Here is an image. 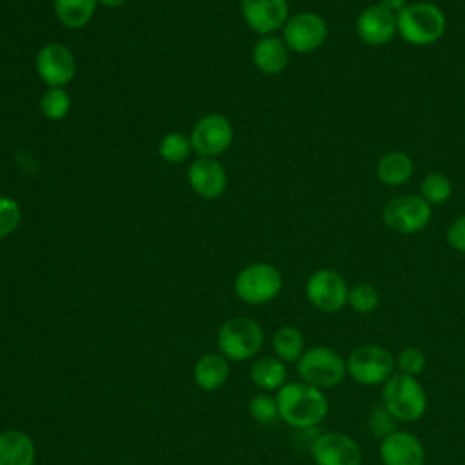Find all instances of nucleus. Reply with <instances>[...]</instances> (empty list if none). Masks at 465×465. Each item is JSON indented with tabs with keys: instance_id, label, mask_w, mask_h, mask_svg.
<instances>
[{
	"instance_id": "22",
	"label": "nucleus",
	"mask_w": 465,
	"mask_h": 465,
	"mask_svg": "<svg viewBox=\"0 0 465 465\" xmlns=\"http://www.w3.org/2000/svg\"><path fill=\"white\" fill-rule=\"evenodd\" d=\"M376 174H378V180L381 183L391 185V187H398L412 176V160L401 151L387 153L380 158L378 167H376Z\"/></svg>"
},
{
	"instance_id": "4",
	"label": "nucleus",
	"mask_w": 465,
	"mask_h": 465,
	"mask_svg": "<svg viewBox=\"0 0 465 465\" xmlns=\"http://www.w3.org/2000/svg\"><path fill=\"white\" fill-rule=\"evenodd\" d=\"M263 345L262 325L249 316H234L225 320L216 332V347L231 361H245L252 358Z\"/></svg>"
},
{
	"instance_id": "10",
	"label": "nucleus",
	"mask_w": 465,
	"mask_h": 465,
	"mask_svg": "<svg viewBox=\"0 0 465 465\" xmlns=\"http://www.w3.org/2000/svg\"><path fill=\"white\" fill-rule=\"evenodd\" d=\"M327 24L316 13L292 15L283 25V42L294 53H312L327 38Z\"/></svg>"
},
{
	"instance_id": "19",
	"label": "nucleus",
	"mask_w": 465,
	"mask_h": 465,
	"mask_svg": "<svg viewBox=\"0 0 465 465\" xmlns=\"http://www.w3.org/2000/svg\"><path fill=\"white\" fill-rule=\"evenodd\" d=\"M229 378V360L220 352H209L198 358L193 369V380L196 387L207 392H214L225 385Z\"/></svg>"
},
{
	"instance_id": "32",
	"label": "nucleus",
	"mask_w": 465,
	"mask_h": 465,
	"mask_svg": "<svg viewBox=\"0 0 465 465\" xmlns=\"http://www.w3.org/2000/svg\"><path fill=\"white\" fill-rule=\"evenodd\" d=\"M369 429L374 438H387L391 432H394L392 414L383 405L374 407L369 414Z\"/></svg>"
},
{
	"instance_id": "12",
	"label": "nucleus",
	"mask_w": 465,
	"mask_h": 465,
	"mask_svg": "<svg viewBox=\"0 0 465 465\" xmlns=\"http://www.w3.org/2000/svg\"><path fill=\"white\" fill-rule=\"evenodd\" d=\"M312 460L316 465H361L360 445L343 432H323L312 441Z\"/></svg>"
},
{
	"instance_id": "15",
	"label": "nucleus",
	"mask_w": 465,
	"mask_h": 465,
	"mask_svg": "<svg viewBox=\"0 0 465 465\" xmlns=\"http://www.w3.org/2000/svg\"><path fill=\"white\" fill-rule=\"evenodd\" d=\"M356 33L369 45H383L396 33V15L380 4L369 5L356 18Z\"/></svg>"
},
{
	"instance_id": "30",
	"label": "nucleus",
	"mask_w": 465,
	"mask_h": 465,
	"mask_svg": "<svg viewBox=\"0 0 465 465\" xmlns=\"http://www.w3.org/2000/svg\"><path fill=\"white\" fill-rule=\"evenodd\" d=\"M20 218V205L7 196H0V238L11 234L18 227Z\"/></svg>"
},
{
	"instance_id": "13",
	"label": "nucleus",
	"mask_w": 465,
	"mask_h": 465,
	"mask_svg": "<svg viewBox=\"0 0 465 465\" xmlns=\"http://www.w3.org/2000/svg\"><path fill=\"white\" fill-rule=\"evenodd\" d=\"M36 73L49 87H62L74 76L76 65L71 51L62 44H45L36 54Z\"/></svg>"
},
{
	"instance_id": "20",
	"label": "nucleus",
	"mask_w": 465,
	"mask_h": 465,
	"mask_svg": "<svg viewBox=\"0 0 465 465\" xmlns=\"http://www.w3.org/2000/svg\"><path fill=\"white\" fill-rule=\"evenodd\" d=\"M254 65L265 74H278L287 67L289 47L278 36H263L252 49Z\"/></svg>"
},
{
	"instance_id": "14",
	"label": "nucleus",
	"mask_w": 465,
	"mask_h": 465,
	"mask_svg": "<svg viewBox=\"0 0 465 465\" xmlns=\"http://www.w3.org/2000/svg\"><path fill=\"white\" fill-rule=\"evenodd\" d=\"M240 9L245 24L260 35H269L289 20L287 0H240Z\"/></svg>"
},
{
	"instance_id": "11",
	"label": "nucleus",
	"mask_w": 465,
	"mask_h": 465,
	"mask_svg": "<svg viewBox=\"0 0 465 465\" xmlns=\"http://www.w3.org/2000/svg\"><path fill=\"white\" fill-rule=\"evenodd\" d=\"M191 147L207 158L222 154L232 142L231 122L222 114H207L194 125L191 136Z\"/></svg>"
},
{
	"instance_id": "7",
	"label": "nucleus",
	"mask_w": 465,
	"mask_h": 465,
	"mask_svg": "<svg viewBox=\"0 0 465 465\" xmlns=\"http://www.w3.org/2000/svg\"><path fill=\"white\" fill-rule=\"evenodd\" d=\"M347 363L349 376L360 385L385 383L394 371L392 354L380 345H360L351 354Z\"/></svg>"
},
{
	"instance_id": "17",
	"label": "nucleus",
	"mask_w": 465,
	"mask_h": 465,
	"mask_svg": "<svg viewBox=\"0 0 465 465\" xmlns=\"http://www.w3.org/2000/svg\"><path fill=\"white\" fill-rule=\"evenodd\" d=\"M189 183L196 194L213 200L222 196L227 185V176L220 162L214 158L200 156L189 167Z\"/></svg>"
},
{
	"instance_id": "9",
	"label": "nucleus",
	"mask_w": 465,
	"mask_h": 465,
	"mask_svg": "<svg viewBox=\"0 0 465 465\" xmlns=\"http://www.w3.org/2000/svg\"><path fill=\"white\" fill-rule=\"evenodd\" d=\"M309 302L322 312H338L347 305L349 289L341 274L331 269H318L305 283Z\"/></svg>"
},
{
	"instance_id": "18",
	"label": "nucleus",
	"mask_w": 465,
	"mask_h": 465,
	"mask_svg": "<svg viewBox=\"0 0 465 465\" xmlns=\"http://www.w3.org/2000/svg\"><path fill=\"white\" fill-rule=\"evenodd\" d=\"M36 447L33 438L18 429L0 432V465H35Z\"/></svg>"
},
{
	"instance_id": "27",
	"label": "nucleus",
	"mask_w": 465,
	"mask_h": 465,
	"mask_svg": "<svg viewBox=\"0 0 465 465\" xmlns=\"http://www.w3.org/2000/svg\"><path fill=\"white\" fill-rule=\"evenodd\" d=\"M452 193L450 180L441 173H430L421 182V198L427 203H443Z\"/></svg>"
},
{
	"instance_id": "21",
	"label": "nucleus",
	"mask_w": 465,
	"mask_h": 465,
	"mask_svg": "<svg viewBox=\"0 0 465 465\" xmlns=\"http://www.w3.org/2000/svg\"><path fill=\"white\" fill-rule=\"evenodd\" d=\"M249 376H251V381L260 391H265V392H272V391L278 392L287 383L285 363L276 356H262L254 360V363L251 365Z\"/></svg>"
},
{
	"instance_id": "23",
	"label": "nucleus",
	"mask_w": 465,
	"mask_h": 465,
	"mask_svg": "<svg viewBox=\"0 0 465 465\" xmlns=\"http://www.w3.org/2000/svg\"><path fill=\"white\" fill-rule=\"evenodd\" d=\"M274 356L282 360L283 363H292L298 361L300 356L303 354L305 340L303 334L298 327L292 325H282L274 331L272 340H271Z\"/></svg>"
},
{
	"instance_id": "1",
	"label": "nucleus",
	"mask_w": 465,
	"mask_h": 465,
	"mask_svg": "<svg viewBox=\"0 0 465 465\" xmlns=\"http://www.w3.org/2000/svg\"><path fill=\"white\" fill-rule=\"evenodd\" d=\"M276 403L280 420L294 429L316 427L329 412V401L322 389L305 381L285 383L276 392Z\"/></svg>"
},
{
	"instance_id": "35",
	"label": "nucleus",
	"mask_w": 465,
	"mask_h": 465,
	"mask_svg": "<svg viewBox=\"0 0 465 465\" xmlns=\"http://www.w3.org/2000/svg\"><path fill=\"white\" fill-rule=\"evenodd\" d=\"M98 2H102L105 7H111V9H114V7H120V5H124L127 0H98Z\"/></svg>"
},
{
	"instance_id": "33",
	"label": "nucleus",
	"mask_w": 465,
	"mask_h": 465,
	"mask_svg": "<svg viewBox=\"0 0 465 465\" xmlns=\"http://www.w3.org/2000/svg\"><path fill=\"white\" fill-rule=\"evenodd\" d=\"M447 242L452 249L465 252V214L456 218L447 229Z\"/></svg>"
},
{
	"instance_id": "25",
	"label": "nucleus",
	"mask_w": 465,
	"mask_h": 465,
	"mask_svg": "<svg viewBox=\"0 0 465 465\" xmlns=\"http://www.w3.org/2000/svg\"><path fill=\"white\" fill-rule=\"evenodd\" d=\"M349 307L358 314H369L372 312L380 303V294L374 285L371 283H356L349 289L347 296Z\"/></svg>"
},
{
	"instance_id": "6",
	"label": "nucleus",
	"mask_w": 465,
	"mask_h": 465,
	"mask_svg": "<svg viewBox=\"0 0 465 465\" xmlns=\"http://www.w3.org/2000/svg\"><path fill=\"white\" fill-rule=\"evenodd\" d=\"M283 280L280 271L271 263H251L234 278L236 296L251 305H262L274 300L282 291Z\"/></svg>"
},
{
	"instance_id": "5",
	"label": "nucleus",
	"mask_w": 465,
	"mask_h": 465,
	"mask_svg": "<svg viewBox=\"0 0 465 465\" xmlns=\"http://www.w3.org/2000/svg\"><path fill=\"white\" fill-rule=\"evenodd\" d=\"M296 371L302 381L318 389H331L345 378L347 363L334 349L316 345L303 351L296 363Z\"/></svg>"
},
{
	"instance_id": "24",
	"label": "nucleus",
	"mask_w": 465,
	"mask_h": 465,
	"mask_svg": "<svg viewBox=\"0 0 465 465\" xmlns=\"http://www.w3.org/2000/svg\"><path fill=\"white\" fill-rule=\"evenodd\" d=\"M58 20L71 29L84 27L94 15L98 0H54Z\"/></svg>"
},
{
	"instance_id": "8",
	"label": "nucleus",
	"mask_w": 465,
	"mask_h": 465,
	"mask_svg": "<svg viewBox=\"0 0 465 465\" xmlns=\"http://www.w3.org/2000/svg\"><path fill=\"white\" fill-rule=\"evenodd\" d=\"M430 203L412 194L392 198L381 209L383 223L400 234L420 232L430 222Z\"/></svg>"
},
{
	"instance_id": "28",
	"label": "nucleus",
	"mask_w": 465,
	"mask_h": 465,
	"mask_svg": "<svg viewBox=\"0 0 465 465\" xmlns=\"http://www.w3.org/2000/svg\"><path fill=\"white\" fill-rule=\"evenodd\" d=\"M191 140L182 133H169L160 142V156L171 163L183 162L191 153Z\"/></svg>"
},
{
	"instance_id": "26",
	"label": "nucleus",
	"mask_w": 465,
	"mask_h": 465,
	"mask_svg": "<svg viewBox=\"0 0 465 465\" xmlns=\"http://www.w3.org/2000/svg\"><path fill=\"white\" fill-rule=\"evenodd\" d=\"M71 100L62 87H49L40 98V109L45 118L60 120L69 113Z\"/></svg>"
},
{
	"instance_id": "34",
	"label": "nucleus",
	"mask_w": 465,
	"mask_h": 465,
	"mask_svg": "<svg viewBox=\"0 0 465 465\" xmlns=\"http://www.w3.org/2000/svg\"><path fill=\"white\" fill-rule=\"evenodd\" d=\"M380 5H383L385 9L392 11V13H400L405 5H407V0H380Z\"/></svg>"
},
{
	"instance_id": "3",
	"label": "nucleus",
	"mask_w": 465,
	"mask_h": 465,
	"mask_svg": "<svg viewBox=\"0 0 465 465\" xmlns=\"http://www.w3.org/2000/svg\"><path fill=\"white\" fill-rule=\"evenodd\" d=\"M381 405L400 421H416L425 414L427 394L416 376L392 374L381 391Z\"/></svg>"
},
{
	"instance_id": "31",
	"label": "nucleus",
	"mask_w": 465,
	"mask_h": 465,
	"mask_svg": "<svg viewBox=\"0 0 465 465\" xmlns=\"http://www.w3.org/2000/svg\"><path fill=\"white\" fill-rule=\"evenodd\" d=\"M425 354L418 347H405L396 358L400 372L409 376H418L425 369Z\"/></svg>"
},
{
	"instance_id": "16",
	"label": "nucleus",
	"mask_w": 465,
	"mask_h": 465,
	"mask_svg": "<svg viewBox=\"0 0 465 465\" xmlns=\"http://www.w3.org/2000/svg\"><path fill=\"white\" fill-rule=\"evenodd\" d=\"M380 458L383 465H423L425 450L414 434L394 430L381 440Z\"/></svg>"
},
{
	"instance_id": "29",
	"label": "nucleus",
	"mask_w": 465,
	"mask_h": 465,
	"mask_svg": "<svg viewBox=\"0 0 465 465\" xmlns=\"http://www.w3.org/2000/svg\"><path fill=\"white\" fill-rule=\"evenodd\" d=\"M249 414L258 423H263V425L265 423H274L280 418L276 398H272L269 394H256L249 401Z\"/></svg>"
},
{
	"instance_id": "2",
	"label": "nucleus",
	"mask_w": 465,
	"mask_h": 465,
	"mask_svg": "<svg viewBox=\"0 0 465 465\" xmlns=\"http://www.w3.org/2000/svg\"><path fill=\"white\" fill-rule=\"evenodd\" d=\"M445 27L443 11L430 2L409 4L396 15V31L412 45H430L438 42Z\"/></svg>"
}]
</instances>
